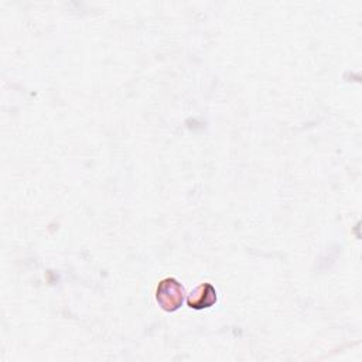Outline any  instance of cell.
<instances>
[{
    "label": "cell",
    "mask_w": 362,
    "mask_h": 362,
    "mask_svg": "<svg viewBox=\"0 0 362 362\" xmlns=\"http://www.w3.org/2000/svg\"><path fill=\"white\" fill-rule=\"evenodd\" d=\"M218 300L216 290L211 283H201L188 296L187 304L194 310H204L212 307Z\"/></svg>",
    "instance_id": "2"
},
{
    "label": "cell",
    "mask_w": 362,
    "mask_h": 362,
    "mask_svg": "<svg viewBox=\"0 0 362 362\" xmlns=\"http://www.w3.org/2000/svg\"><path fill=\"white\" fill-rule=\"evenodd\" d=\"M185 297V290L181 283L174 277H167L161 280L156 290V300L158 305L168 313L178 310L182 305Z\"/></svg>",
    "instance_id": "1"
}]
</instances>
